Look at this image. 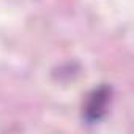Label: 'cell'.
Listing matches in <instances>:
<instances>
[{
  "label": "cell",
  "instance_id": "1",
  "mask_svg": "<svg viewBox=\"0 0 134 134\" xmlns=\"http://www.w3.org/2000/svg\"><path fill=\"white\" fill-rule=\"evenodd\" d=\"M110 96H112V90L107 85H101L98 88H95L85 104H84V120L87 123H98L103 120V117L107 114V107L110 103Z\"/></svg>",
  "mask_w": 134,
  "mask_h": 134
}]
</instances>
